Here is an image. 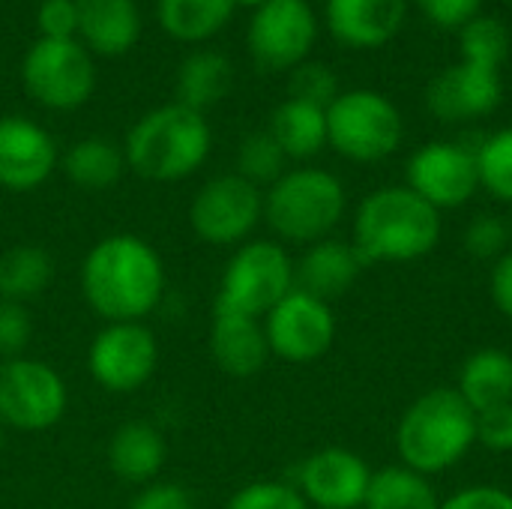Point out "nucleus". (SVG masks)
Returning <instances> with one entry per match:
<instances>
[{
  "mask_svg": "<svg viewBox=\"0 0 512 509\" xmlns=\"http://www.w3.org/2000/svg\"><path fill=\"white\" fill-rule=\"evenodd\" d=\"M165 264L138 234L102 237L81 264V294L105 324H129L153 315L165 297Z\"/></svg>",
  "mask_w": 512,
  "mask_h": 509,
  "instance_id": "nucleus-1",
  "label": "nucleus"
},
{
  "mask_svg": "<svg viewBox=\"0 0 512 509\" xmlns=\"http://www.w3.org/2000/svg\"><path fill=\"white\" fill-rule=\"evenodd\" d=\"M441 240V213L408 186L369 192L354 213V249L366 264H408Z\"/></svg>",
  "mask_w": 512,
  "mask_h": 509,
  "instance_id": "nucleus-2",
  "label": "nucleus"
},
{
  "mask_svg": "<svg viewBox=\"0 0 512 509\" xmlns=\"http://www.w3.org/2000/svg\"><path fill=\"white\" fill-rule=\"evenodd\" d=\"M477 444V414L456 387H435L414 399L396 426L399 465L435 477L456 468Z\"/></svg>",
  "mask_w": 512,
  "mask_h": 509,
  "instance_id": "nucleus-3",
  "label": "nucleus"
},
{
  "mask_svg": "<svg viewBox=\"0 0 512 509\" xmlns=\"http://www.w3.org/2000/svg\"><path fill=\"white\" fill-rule=\"evenodd\" d=\"M210 123L180 102L153 108L126 135V165L153 183H177L195 174L210 156Z\"/></svg>",
  "mask_w": 512,
  "mask_h": 509,
  "instance_id": "nucleus-4",
  "label": "nucleus"
},
{
  "mask_svg": "<svg viewBox=\"0 0 512 509\" xmlns=\"http://www.w3.org/2000/svg\"><path fill=\"white\" fill-rule=\"evenodd\" d=\"M348 207L345 186L324 168L285 171L264 195V219L282 243L327 240Z\"/></svg>",
  "mask_w": 512,
  "mask_h": 509,
  "instance_id": "nucleus-5",
  "label": "nucleus"
},
{
  "mask_svg": "<svg viewBox=\"0 0 512 509\" xmlns=\"http://www.w3.org/2000/svg\"><path fill=\"white\" fill-rule=\"evenodd\" d=\"M294 291V258L276 240H246L228 258L216 303L219 309L249 318H267V312Z\"/></svg>",
  "mask_w": 512,
  "mask_h": 509,
  "instance_id": "nucleus-6",
  "label": "nucleus"
},
{
  "mask_svg": "<svg viewBox=\"0 0 512 509\" xmlns=\"http://www.w3.org/2000/svg\"><path fill=\"white\" fill-rule=\"evenodd\" d=\"M399 108L375 90L339 93L327 108V144L351 162H381L402 144Z\"/></svg>",
  "mask_w": 512,
  "mask_h": 509,
  "instance_id": "nucleus-7",
  "label": "nucleus"
},
{
  "mask_svg": "<svg viewBox=\"0 0 512 509\" xmlns=\"http://www.w3.org/2000/svg\"><path fill=\"white\" fill-rule=\"evenodd\" d=\"M69 390L57 369L33 357L0 360V423L18 432H45L63 420Z\"/></svg>",
  "mask_w": 512,
  "mask_h": 509,
  "instance_id": "nucleus-8",
  "label": "nucleus"
},
{
  "mask_svg": "<svg viewBox=\"0 0 512 509\" xmlns=\"http://www.w3.org/2000/svg\"><path fill=\"white\" fill-rule=\"evenodd\" d=\"M264 219V192L234 174L207 180L189 207L192 231L210 246H243Z\"/></svg>",
  "mask_w": 512,
  "mask_h": 509,
  "instance_id": "nucleus-9",
  "label": "nucleus"
},
{
  "mask_svg": "<svg viewBox=\"0 0 512 509\" xmlns=\"http://www.w3.org/2000/svg\"><path fill=\"white\" fill-rule=\"evenodd\" d=\"M21 78L27 93L54 111L84 105L96 87L93 60L75 39H39L24 57Z\"/></svg>",
  "mask_w": 512,
  "mask_h": 509,
  "instance_id": "nucleus-10",
  "label": "nucleus"
},
{
  "mask_svg": "<svg viewBox=\"0 0 512 509\" xmlns=\"http://www.w3.org/2000/svg\"><path fill=\"white\" fill-rule=\"evenodd\" d=\"M159 366V342L144 321L129 324H105L90 348H87V369L90 378L117 396L138 393Z\"/></svg>",
  "mask_w": 512,
  "mask_h": 509,
  "instance_id": "nucleus-11",
  "label": "nucleus"
},
{
  "mask_svg": "<svg viewBox=\"0 0 512 509\" xmlns=\"http://www.w3.org/2000/svg\"><path fill=\"white\" fill-rule=\"evenodd\" d=\"M264 333L273 357L294 366H306L321 360L333 348L336 315L330 303L294 288L285 300H279L267 312Z\"/></svg>",
  "mask_w": 512,
  "mask_h": 509,
  "instance_id": "nucleus-12",
  "label": "nucleus"
},
{
  "mask_svg": "<svg viewBox=\"0 0 512 509\" xmlns=\"http://www.w3.org/2000/svg\"><path fill=\"white\" fill-rule=\"evenodd\" d=\"M405 174L408 189L438 213L456 210L480 189L477 147H468V141H429L408 159Z\"/></svg>",
  "mask_w": 512,
  "mask_h": 509,
  "instance_id": "nucleus-13",
  "label": "nucleus"
},
{
  "mask_svg": "<svg viewBox=\"0 0 512 509\" xmlns=\"http://www.w3.org/2000/svg\"><path fill=\"white\" fill-rule=\"evenodd\" d=\"M315 36L318 21L306 0H270L252 15L249 51L261 69L282 72L309 57Z\"/></svg>",
  "mask_w": 512,
  "mask_h": 509,
  "instance_id": "nucleus-14",
  "label": "nucleus"
},
{
  "mask_svg": "<svg viewBox=\"0 0 512 509\" xmlns=\"http://www.w3.org/2000/svg\"><path fill=\"white\" fill-rule=\"evenodd\" d=\"M372 468L366 459L345 447H324L306 456L297 468L294 489L309 509H363Z\"/></svg>",
  "mask_w": 512,
  "mask_h": 509,
  "instance_id": "nucleus-15",
  "label": "nucleus"
},
{
  "mask_svg": "<svg viewBox=\"0 0 512 509\" xmlns=\"http://www.w3.org/2000/svg\"><path fill=\"white\" fill-rule=\"evenodd\" d=\"M504 99V84L498 69L474 66L459 60L432 78L426 90L429 111L444 123H465L492 114Z\"/></svg>",
  "mask_w": 512,
  "mask_h": 509,
  "instance_id": "nucleus-16",
  "label": "nucleus"
},
{
  "mask_svg": "<svg viewBox=\"0 0 512 509\" xmlns=\"http://www.w3.org/2000/svg\"><path fill=\"white\" fill-rule=\"evenodd\" d=\"M57 165L51 135L27 117H0V186L9 192L39 189Z\"/></svg>",
  "mask_w": 512,
  "mask_h": 509,
  "instance_id": "nucleus-17",
  "label": "nucleus"
},
{
  "mask_svg": "<svg viewBox=\"0 0 512 509\" xmlns=\"http://www.w3.org/2000/svg\"><path fill=\"white\" fill-rule=\"evenodd\" d=\"M207 345H210V357L216 369L231 378H252L273 357L261 318H249V315L228 312L219 306H213Z\"/></svg>",
  "mask_w": 512,
  "mask_h": 509,
  "instance_id": "nucleus-18",
  "label": "nucleus"
},
{
  "mask_svg": "<svg viewBox=\"0 0 512 509\" xmlns=\"http://www.w3.org/2000/svg\"><path fill=\"white\" fill-rule=\"evenodd\" d=\"M363 267L366 261L360 258L354 243L327 237V240L306 246L300 261H294V288L324 303H333L354 288Z\"/></svg>",
  "mask_w": 512,
  "mask_h": 509,
  "instance_id": "nucleus-19",
  "label": "nucleus"
},
{
  "mask_svg": "<svg viewBox=\"0 0 512 509\" xmlns=\"http://www.w3.org/2000/svg\"><path fill=\"white\" fill-rule=\"evenodd\" d=\"M408 15V0H327L330 33L348 48L387 45Z\"/></svg>",
  "mask_w": 512,
  "mask_h": 509,
  "instance_id": "nucleus-20",
  "label": "nucleus"
},
{
  "mask_svg": "<svg viewBox=\"0 0 512 509\" xmlns=\"http://www.w3.org/2000/svg\"><path fill=\"white\" fill-rule=\"evenodd\" d=\"M168 444L162 432L147 420L123 423L108 441V468L117 480L132 486H150L165 468Z\"/></svg>",
  "mask_w": 512,
  "mask_h": 509,
  "instance_id": "nucleus-21",
  "label": "nucleus"
},
{
  "mask_svg": "<svg viewBox=\"0 0 512 509\" xmlns=\"http://www.w3.org/2000/svg\"><path fill=\"white\" fill-rule=\"evenodd\" d=\"M78 33L105 57L126 54L141 36V15L135 0H75Z\"/></svg>",
  "mask_w": 512,
  "mask_h": 509,
  "instance_id": "nucleus-22",
  "label": "nucleus"
},
{
  "mask_svg": "<svg viewBox=\"0 0 512 509\" xmlns=\"http://www.w3.org/2000/svg\"><path fill=\"white\" fill-rule=\"evenodd\" d=\"M456 393L471 405L474 414L510 405L512 402V354L504 348H480L474 351L456 381Z\"/></svg>",
  "mask_w": 512,
  "mask_h": 509,
  "instance_id": "nucleus-23",
  "label": "nucleus"
},
{
  "mask_svg": "<svg viewBox=\"0 0 512 509\" xmlns=\"http://www.w3.org/2000/svg\"><path fill=\"white\" fill-rule=\"evenodd\" d=\"M270 135L288 159H312L327 144V108L285 99L270 120Z\"/></svg>",
  "mask_w": 512,
  "mask_h": 509,
  "instance_id": "nucleus-24",
  "label": "nucleus"
},
{
  "mask_svg": "<svg viewBox=\"0 0 512 509\" xmlns=\"http://www.w3.org/2000/svg\"><path fill=\"white\" fill-rule=\"evenodd\" d=\"M234 84V69L231 60L219 51H198L183 60L177 72V102L201 111L222 102Z\"/></svg>",
  "mask_w": 512,
  "mask_h": 509,
  "instance_id": "nucleus-25",
  "label": "nucleus"
},
{
  "mask_svg": "<svg viewBox=\"0 0 512 509\" xmlns=\"http://www.w3.org/2000/svg\"><path fill=\"white\" fill-rule=\"evenodd\" d=\"M54 282V258L42 246H12L0 255V300L27 306Z\"/></svg>",
  "mask_w": 512,
  "mask_h": 509,
  "instance_id": "nucleus-26",
  "label": "nucleus"
},
{
  "mask_svg": "<svg viewBox=\"0 0 512 509\" xmlns=\"http://www.w3.org/2000/svg\"><path fill=\"white\" fill-rule=\"evenodd\" d=\"M60 165H63V174L78 189L102 192V189H111L123 177L126 156L117 144L105 138H84L63 153Z\"/></svg>",
  "mask_w": 512,
  "mask_h": 509,
  "instance_id": "nucleus-27",
  "label": "nucleus"
},
{
  "mask_svg": "<svg viewBox=\"0 0 512 509\" xmlns=\"http://www.w3.org/2000/svg\"><path fill=\"white\" fill-rule=\"evenodd\" d=\"M441 498L429 477L405 468L390 465L372 474L363 509H438Z\"/></svg>",
  "mask_w": 512,
  "mask_h": 509,
  "instance_id": "nucleus-28",
  "label": "nucleus"
},
{
  "mask_svg": "<svg viewBox=\"0 0 512 509\" xmlns=\"http://www.w3.org/2000/svg\"><path fill=\"white\" fill-rule=\"evenodd\" d=\"M237 0H159V24L180 42L213 36L234 15Z\"/></svg>",
  "mask_w": 512,
  "mask_h": 509,
  "instance_id": "nucleus-29",
  "label": "nucleus"
},
{
  "mask_svg": "<svg viewBox=\"0 0 512 509\" xmlns=\"http://www.w3.org/2000/svg\"><path fill=\"white\" fill-rule=\"evenodd\" d=\"M459 51H462L465 63L501 72V63L510 54V30L504 27V21L492 18V15H477L462 27Z\"/></svg>",
  "mask_w": 512,
  "mask_h": 509,
  "instance_id": "nucleus-30",
  "label": "nucleus"
},
{
  "mask_svg": "<svg viewBox=\"0 0 512 509\" xmlns=\"http://www.w3.org/2000/svg\"><path fill=\"white\" fill-rule=\"evenodd\" d=\"M285 162L288 156L282 153V147L276 144V138L267 132H252L243 138L240 150H237V174L249 183L261 186H273L282 174H285Z\"/></svg>",
  "mask_w": 512,
  "mask_h": 509,
  "instance_id": "nucleus-31",
  "label": "nucleus"
},
{
  "mask_svg": "<svg viewBox=\"0 0 512 509\" xmlns=\"http://www.w3.org/2000/svg\"><path fill=\"white\" fill-rule=\"evenodd\" d=\"M480 186L512 207V126L477 144Z\"/></svg>",
  "mask_w": 512,
  "mask_h": 509,
  "instance_id": "nucleus-32",
  "label": "nucleus"
},
{
  "mask_svg": "<svg viewBox=\"0 0 512 509\" xmlns=\"http://www.w3.org/2000/svg\"><path fill=\"white\" fill-rule=\"evenodd\" d=\"M462 246L471 258L477 261H498L501 255H507L512 246L510 219L498 216V213H480L468 222L465 234H462Z\"/></svg>",
  "mask_w": 512,
  "mask_h": 509,
  "instance_id": "nucleus-33",
  "label": "nucleus"
},
{
  "mask_svg": "<svg viewBox=\"0 0 512 509\" xmlns=\"http://www.w3.org/2000/svg\"><path fill=\"white\" fill-rule=\"evenodd\" d=\"M225 509H309V504L291 483L255 480L234 492Z\"/></svg>",
  "mask_w": 512,
  "mask_h": 509,
  "instance_id": "nucleus-34",
  "label": "nucleus"
},
{
  "mask_svg": "<svg viewBox=\"0 0 512 509\" xmlns=\"http://www.w3.org/2000/svg\"><path fill=\"white\" fill-rule=\"evenodd\" d=\"M339 96V81L333 75V69H327L324 63H300L291 72V99L318 105V108H330V102Z\"/></svg>",
  "mask_w": 512,
  "mask_h": 509,
  "instance_id": "nucleus-35",
  "label": "nucleus"
},
{
  "mask_svg": "<svg viewBox=\"0 0 512 509\" xmlns=\"http://www.w3.org/2000/svg\"><path fill=\"white\" fill-rule=\"evenodd\" d=\"M33 336V321L27 315V306L0 300V360L24 357Z\"/></svg>",
  "mask_w": 512,
  "mask_h": 509,
  "instance_id": "nucleus-36",
  "label": "nucleus"
},
{
  "mask_svg": "<svg viewBox=\"0 0 512 509\" xmlns=\"http://www.w3.org/2000/svg\"><path fill=\"white\" fill-rule=\"evenodd\" d=\"M477 444L492 453H512V402L477 414Z\"/></svg>",
  "mask_w": 512,
  "mask_h": 509,
  "instance_id": "nucleus-37",
  "label": "nucleus"
},
{
  "mask_svg": "<svg viewBox=\"0 0 512 509\" xmlns=\"http://www.w3.org/2000/svg\"><path fill=\"white\" fill-rule=\"evenodd\" d=\"M36 24L42 39H72L78 30L75 0H42L36 12Z\"/></svg>",
  "mask_w": 512,
  "mask_h": 509,
  "instance_id": "nucleus-38",
  "label": "nucleus"
},
{
  "mask_svg": "<svg viewBox=\"0 0 512 509\" xmlns=\"http://www.w3.org/2000/svg\"><path fill=\"white\" fill-rule=\"evenodd\" d=\"M420 3V9H423V15L432 21V24H438V27H465L471 18H477L480 15V3L483 0H417Z\"/></svg>",
  "mask_w": 512,
  "mask_h": 509,
  "instance_id": "nucleus-39",
  "label": "nucleus"
},
{
  "mask_svg": "<svg viewBox=\"0 0 512 509\" xmlns=\"http://www.w3.org/2000/svg\"><path fill=\"white\" fill-rule=\"evenodd\" d=\"M438 509H512V495L498 486H468L444 498Z\"/></svg>",
  "mask_w": 512,
  "mask_h": 509,
  "instance_id": "nucleus-40",
  "label": "nucleus"
},
{
  "mask_svg": "<svg viewBox=\"0 0 512 509\" xmlns=\"http://www.w3.org/2000/svg\"><path fill=\"white\" fill-rule=\"evenodd\" d=\"M129 509H195L192 498L177 483H150L138 492Z\"/></svg>",
  "mask_w": 512,
  "mask_h": 509,
  "instance_id": "nucleus-41",
  "label": "nucleus"
},
{
  "mask_svg": "<svg viewBox=\"0 0 512 509\" xmlns=\"http://www.w3.org/2000/svg\"><path fill=\"white\" fill-rule=\"evenodd\" d=\"M489 294H492L495 309H498L507 321H512V249L492 264V273H489Z\"/></svg>",
  "mask_w": 512,
  "mask_h": 509,
  "instance_id": "nucleus-42",
  "label": "nucleus"
},
{
  "mask_svg": "<svg viewBox=\"0 0 512 509\" xmlns=\"http://www.w3.org/2000/svg\"><path fill=\"white\" fill-rule=\"evenodd\" d=\"M237 3H243V6H255V9H261L264 3H270V0H237Z\"/></svg>",
  "mask_w": 512,
  "mask_h": 509,
  "instance_id": "nucleus-43",
  "label": "nucleus"
},
{
  "mask_svg": "<svg viewBox=\"0 0 512 509\" xmlns=\"http://www.w3.org/2000/svg\"><path fill=\"white\" fill-rule=\"evenodd\" d=\"M3 450H6V429H3V423H0V456H3Z\"/></svg>",
  "mask_w": 512,
  "mask_h": 509,
  "instance_id": "nucleus-44",
  "label": "nucleus"
},
{
  "mask_svg": "<svg viewBox=\"0 0 512 509\" xmlns=\"http://www.w3.org/2000/svg\"><path fill=\"white\" fill-rule=\"evenodd\" d=\"M507 219H510V231H512V210H510V216H507Z\"/></svg>",
  "mask_w": 512,
  "mask_h": 509,
  "instance_id": "nucleus-45",
  "label": "nucleus"
},
{
  "mask_svg": "<svg viewBox=\"0 0 512 509\" xmlns=\"http://www.w3.org/2000/svg\"><path fill=\"white\" fill-rule=\"evenodd\" d=\"M507 3H512V0H507Z\"/></svg>",
  "mask_w": 512,
  "mask_h": 509,
  "instance_id": "nucleus-46",
  "label": "nucleus"
}]
</instances>
